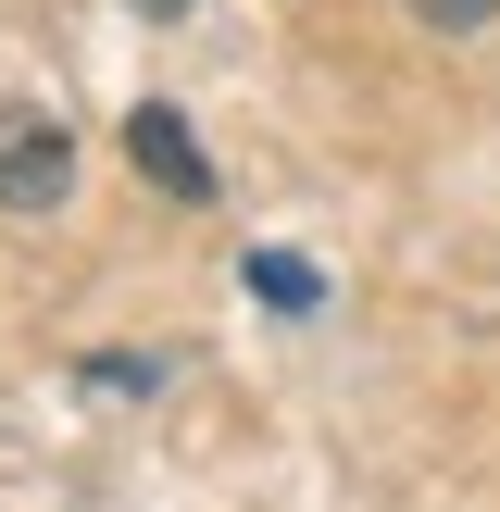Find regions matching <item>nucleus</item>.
Instances as JSON below:
<instances>
[{
    "label": "nucleus",
    "mask_w": 500,
    "mask_h": 512,
    "mask_svg": "<svg viewBox=\"0 0 500 512\" xmlns=\"http://www.w3.org/2000/svg\"><path fill=\"white\" fill-rule=\"evenodd\" d=\"M63 188H75V138L25 100H0V213H63Z\"/></svg>",
    "instance_id": "nucleus-1"
},
{
    "label": "nucleus",
    "mask_w": 500,
    "mask_h": 512,
    "mask_svg": "<svg viewBox=\"0 0 500 512\" xmlns=\"http://www.w3.org/2000/svg\"><path fill=\"white\" fill-rule=\"evenodd\" d=\"M125 163H138L163 200H213V163H200V138L163 113V100H150V113H125Z\"/></svg>",
    "instance_id": "nucleus-2"
},
{
    "label": "nucleus",
    "mask_w": 500,
    "mask_h": 512,
    "mask_svg": "<svg viewBox=\"0 0 500 512\" xmlns=\"http://www.w3.org/2000/svg\"><path fill=\"white\" fill-rule=\"evenodd\" d=\"M250 288H263L275 313H313V263H300V250H263V263H250Z\"/></svg>",
    "instance_id": "nucleus-3"
},
{
    "label": "nucleus",
    "mask_w": 500,
    "mask_h": 512,
    "mask_svg": "<svg viewBox=\"0 0 500 512\" xmlns=\"http://www.w3.org/2000/svg\"><path fill=\"white\" fill-rule=\"evenodd\" d=\"M413 13H425V25H488L500 0H413Z\"/></svg>",
    "instance_id": "nucleus-4"
},
{
    "label": "nucleus",
    "mask_w": 500,
    "mask_h": 512,
    "mask_svg": "<svg viewBox=\"0 0 500 512\" xmlns=\"http://www.w3.org/2000/svg\"><path fill=\"white\" fill-rule=\"evenodd\" d=\"M138 13H150V25H175V13H188V0H138Z\"/></svg>",
    "instance_id": "nucleus-5"
}]
</instances>
